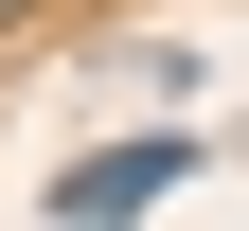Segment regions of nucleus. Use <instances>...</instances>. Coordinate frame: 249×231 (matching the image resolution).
<instances>
[{"label":"nucleus","instance_id":"obj_1","mask_svg":"<svg viewBox=\"0 0 249 231\" xmlns=\"http://www.w3.org/2000/svg\"><path fill=\"white\" fill-rule=\"evenodd\" d=\"M178 160H196V142H124V160H89V178H71V195H53V213H142V195H160V178H178Z\"/></svg>","mask_w":249,"mask_h":231},{"label":"nucleus","instance_id":"obj_2","mask_svg":"<svg viewBox=\"0 0 249 231\" xmlns=\"http://www.w3.org/2000/svg\"><path fill=\"white\" fill-rule=\"evenodd\" d=\"M18 18H36V0H0V36H18Z\"/></svg>","mask_w":249,"mask_h":231}]
</instances>
